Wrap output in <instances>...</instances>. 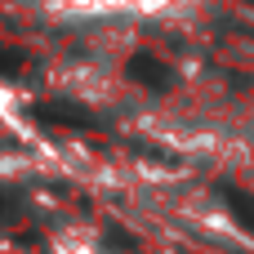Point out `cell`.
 I'll list each match as a JSON object with an SVG mask.
<instances>
[{"label": "cell", "instance_id": "6da1fadb", "mask_svg": "<svg viewBox=\"0 0 254 254\" xmlns=\"http://www.w3.org/2000/svg\"><path fill=\"white\" fill-rule=\"evenodd\" d=\"M241 156H246V165H250V174H254V129L241 138Z\"/></svg>", "mask_w": 254, "mask_h": 254}]
</instances>
